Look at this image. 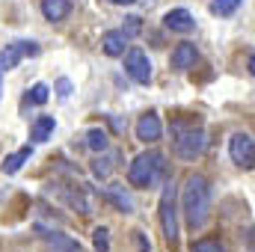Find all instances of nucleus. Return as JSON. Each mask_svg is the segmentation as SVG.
Instances as JSON below:
<instances>
[{
    "label": "nucleus",
    "mask_w": 255,
    "mask_h": 252,
    "mask_svg": "<svg viewBox=\"0 0 255 252\" xmlns=\"http://www.w3.org/2000/svg\"><path fill=\"white\" fill-rule=\"evenodd\" d=\"M181 211H184V220L193 232L202 229L208 223V214H211V187L202 175H190L181 187Z\"/></svg>",
    "instance_id": "obj_1"
},
{
    "label": "nucleus",
    "mask_w": 255,
    "mask_h": 252,
    "mask_svg": "<svg viewBox=\"0 0 255 252\" xmlns=\"http://www.w3.org/2000/svg\"><path fill=\"white\" fill-rule=\"evenodd\" d=\"M166 163H163V154L157 151H142L133 157V163L128 166V181L133 187H154L157 178L163 175Z\"/></svg>",
    "instance_id": "obj_2"
},
{
    "label": "nucleus",
    "mask_w": 255,
    "mask_h": 252,
    "mask_svg": "<svg viewBox=\"0 0 255 252\" xmlns=\"http://www.w3.org/2000/svg\"><path fill=\"white\" fill-rule=\"evenodd\" d=\"M160 226H163V235L169 244L178 241V193L175 184H166L160 193Z\"/></svg>",
    "instance_id": "obj_3"
},
{
    "label": "nucleus",
    "mask_w": 255,
    "mask_h": 252,
    "mask_svg": "<svg viewBox=\"0 0 255 252\" xmlns=\"http://www.w3.org/2000/svg\"><path fill=\"white\" fill-rule=\"evenodd\" d=\"M205 145H208V139H205V130L190 127V130L178 133V139H175V154H178L181 160H196V157L205 151Z\"/></svg>",
    "instance_id": "obj_4"
},
{
    "label": "nucleus",
    "mask_w": 255,
    "mask_h": 252,
    "mask_svg": "<svg viewBox=\"0 0 255 252\" xmlns=\"http://www.w3.org/2000/svg\"><path fill=\"white\" fill-rule=\"evenodd\" d=\"M125 71L130 80H136V83H151V60H148V54L142 51V48H130L125 54Z\"/></svg>",
    "instance_id": "obj_5"
},
{
    "label": "nucleus",
    "mask_w": 255,
    "mask_h": 252,
    "mask_svg": "<svg viewBox=\"0 0 255 252\" xmlns=\"http://www.w3.org/2000/svg\"><path fill=\"white\" fill-rule=\"evenodd\" d=\"M229 154H232V160H235L238 166L253 169L255 166V139L250 133H235V136L229 139Z\"/></svg>",
    "instance_id": "obj_6"
},
{
    "label": "nucleus",
    "mask_w": 255,
    "mask_h": 252,
    "mask_svg": "<svg viewBox=\"0 0 255 252\" xmlns=\"http://www.w3.org/2000/svg\"><path fill=\"white\" fill-rule=\"evenodd\" d=\"M39 45L36 42H12L6 45V51H0V71H9L21 63L24 57H39Z\"/></svg>",
    "instance_id": "obj_7"
},
{
    "label": "nucleus",
    "mask_w": 255,
    "mask_h": 252,
    "mask_svg": "<svg viewBox=\"0 0 255 252\" xmlns=\"http://www.w3.org/2000/svg\"><path fill=\"white\" fill-rule=\"evenodd\" d=\"M160 136H163V122H160V116H157L154 110L145 113V116H139V122H136V139H139V142L154 145Z\"/></svg>",
    "instance_id": "obj_8"
},
{
    "label": "nucleus",
    "mask_w": 255,
    "mask_h": 252,
    "mask_svg": "<svg viewBox=\"0 0 255 252\" xmlns=\"http://www.w3.org/2000/svg\"><path fill=\"white\" fill-rule=\"evenodd\" d=\"M199 60V51H196V45L193 42H181V45H175V51H172V71H187L193 68Z\"/></svg>",
    "instance_id": "obj_9"
},
{
    "label": "nucleus",
    "mask_w": 255,
    "mask_h": 252,
    "mask_svg": "<svg viewBox=\"0 0 255 252\" xmlns=\"http://www.w3.org/2000/svg\"><path fill=\"white\" fill-rule=\"evenodd\" d=\"M163 24L172 30V33H193L196 30V18L190 15V9H169Z\"/></svg>",
    "instance_id": "obj_10"
},
{
    "label": "nucleus",
    "mask_w": 255,
    "mask_h": 252,
    "mask_svg": "<svg viewBox=\"0 0 255 252\" xmlns=\"http://www.w3.org/2000/svg\"><path fill=\"white\" fill-rule=\"evenodd\" d=\"M128 48V36L122 30H107L104 36H101V51L107 54V57H122Z\"/></svg>",
    "instance_id": "obj_11"
},
{
    "label": "nucleus",
    "mask_w": 255,
    "mask_h": 252,
    "mask_svg": "<svg viewBox=\"0 0 255 252\" xmlns=\"http://www.w3.org/2000/svg\"><path fill=\"white\" fill-rule=\"evenodd\" d=\"M68 12H71V3L68 0H42V15L48 18V21H65L68 18Z\"/></svg>",
    "instance_id": "obj_12"
},
{
    "label": "nucleus",
    "mask_w": 255,
    "mask_h": 252,
    "mask_svg": "<svg viewBox=\"0 0 255 252\" xmlns=\"http://www.w3.org/2000/svg\"><path fill=\"white\" fill-rule=\"evenodd\" d=\"M54 127H57V119H54V116H39V119L33 122L30 139H33V142H48L51 133H54Z\"/></svg>",
    "instance_id": "obj_13"
},
{
    "label": "nucleus",
    "mask_w": 255,
    "mask_h": 252,
    "mask_svg": "<svg viewBox=\"0 0 255 252\" xmlns=\"http://www.w3.org/2000/svg\"><path fill=\"white\" fill-rule=\"evenodd\" d=\"M45 244H48V250L51 252H83V247L74 241V238H68V235H48L45 238Z\"/></svg>",
    "instance_id": "obj_14"
},
{
    "label": "nucleus",
    "mask_w": 255,
    "mask_h": 252,
    "mask_svg": "<svg viewBox=\"0 0 255 252\" xmlns=\"http://www.w3.org/2000/svg\"><path fill=\"white\" fill-rule=\"evenodd\" d=\"M30 154H33V148H30V145H24L21 151L9 154V157L3 160V172H6V175H15V172H21V166L30 160Z\"/></svg>",
    "instance_id": "obj_15"
},
{
    "label": "nucleus",
    "mask_w": 255,
    "mask_h": 252,
    "mask_svg": "<svg viewBox=\"0 0 255 252\" xmlns=\"http://www.w3.org/2000/svg\"><path fill=\"white\" fill-rule=\"evenodd\" d=\"M110 172H113V157L101 151V157L92 160V175H95V178H107Z\"/></svg>",
    "instance_id": "obj_16"
},
{
    "label": "nucleus",
    "mask_w": 255,
    "mask_h": 252,
    "mask_svg": "<svg viewBox=\"0 0 255 252\" xmlns=\"http://www.w3.org/2000/svg\"><path fill=\"white\" fill-rule=\"evenodd\" d=\"M86 145H89L92 151H107V133H104L101 127H92V130L86 133Z\"/></svg>",
    "instance_id": "obj_17"
},
{
    "label": "nucleus",
    "mask_w": 255,
    "mask_h": 252,
    "mask_svg": "<svg viewBox=\"0 0 255 252\" xmlns=\"http://www.w3.org/2000/svg\"><path fill=\"white\" fill-rule=\"evenodd\" d=\"M244 0H214L211 3V12L214 15H223V18H229V15H235L238 12V6H241Z\"/></svg>",
    "instance_id": "obj_18"
},
{
    "label": "nucleus",
    "mask_w": 255,
    "mask_h": 252,
    "mask_svg": "<svg viewBox=\"0 0 255 252\" xmlns=\"http://www.w3.org/2000/svg\"><path fill=\"white\" fill-rule=\"evenodd\" d=\"M107 199H110V202H116V205H119L125 214H130V211H133V202H130V196H128V193H122L116 184L107 190Z\"/></svg>",
    "instance_id": "obj_19"
},
{
    "label": "nucleus",
    "mask_w": 255,
    "mask_h": 252,
    "mask_svg": "<svg viewBox=\"0 0 255 252\" xmlns=\"http://www.w3.org/2000/svg\"><path fill=\"white\" fill-rule=\"evenodd\" d=\"M51 98V89H48V83H36L33 89H30V95H27V101L30 104H45Z\"/></svg>",
    "instance_id": "obj_20"
},
{
    "label": "nucleus",
    "mask_w": 255,
    "mask_h": 252,
    "mask_svg": "<svg viewBox=\"0 0 255 252\" xmlns=\"http://www.w3.org/2000/svg\"><path fill=\"white\" fill-rule=\"evenodd\" d=\"M193 252H226V247L220 241H211V238H202L193 244Z\"/></svg>",
    "instance_id": "obj_21"
},
{
    "label": "nucleus",
    "mask_w": 255,
    "mask_h": 252,
    "mask_svg": "<svg viewBox=\"0 0 255 252\" xmlns=\"http://www.w3.org/2000/svg\"><path fill=\"white\" fill-rule=\"evenodd\" d=\"M92 244H95V252L110 250V241H107V229H104V226H98V229L92 232Z\"/></svg>",
    "instance_id": "obj_22"
},
{
    "label": "nucleus",
    "mask_w": 255,
    "mask_h": 252,
    "mask_svg": "<svg viewBox=\"0 0 255 252\" xmlns=\"http://www.w3.org/2000/svg\"><path fill=\"white\" fill-rule=\"evenodd\" d=\"M139 30H142V18H136V15L125 18V27H122V33H125L128 39H130V36H139Z\"/></svg>",
    "instance_id": "obj_23"
},
{
    "label": "nucleus",
    "mask_w": 255,
    "mask_h": 252,
    "mask_svg": "<svg viewBox=\"0 0 255 252\" xmlns=\"http://www.w3.org/2000/svg\"><path fill=\"white\" fill-rule=\"evenodd\" d=\"M57 95H60V98H68V95H71V80H68V77H60V80H57Z\"/></svg>",
    "instance_id": "obj_24"
},
{
    "label": "nucleus",
    "mask_w": 255,
    "mask_h": 252,
    "mask_svg": "<svg viewBox=\"0 0 255 252\" xmlns=\"http://www.w3.org/2000/svg\"><path fill=\"white\" fill-rule=\"evenodd\" d=\"M107 3H113V6H133L136 0H107Z\"/></svg>",
    "instance_id": "obj_25"
},
{
    "label": "nucleus",
    "mask_w": 255,
    "mask_h": 252,
    "mask_svg": "<svg viewBox=\"0 0 255 252\" xmlns=\"http://www.w3.org/2000/svg\"><path fill=\"white\" fill-rule=\"evenodd\" d=\"M0 77H3V71H0Z\"/></svg>",
    "instance_id": "obj_26"
}]
</instances>
